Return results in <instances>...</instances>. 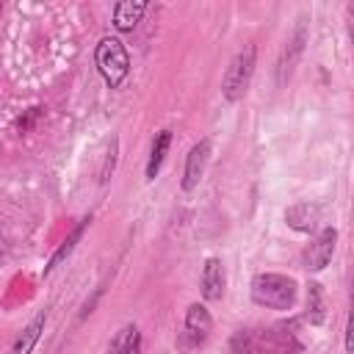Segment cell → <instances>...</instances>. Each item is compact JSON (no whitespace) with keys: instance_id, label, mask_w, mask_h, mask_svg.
<instances>
[{"instance_id":"cell-1","label":"cell","mask_w":354,"mask_h":354,"mask_svg":"<svg viewBox=\"0 0 354 354\" xmlns=\"http://www.w3.org/2000/svg\"><path fill=\"white\" fill-rule=\"evenodd\" d=\"M232 354H301V343L288 332L274 329H241L230 340Z\"/></svg>"},{"instance_id":"cell-2","label":"cell","mask_w":354,"mask_h":354,"mask_svg":"<svg viewBox=\"0 0 354 354\" xmlns=\"http://www.w3.org/2000/svg\"><path fill=\"white\" fill-rule=\"evenodd\" d=\"M252 301L266 310H290L296 304V279L285 274H257L252 279Z\"/></svg>"},{"instance_id":"cell-3","label":"cell","mask_w":354,"mask_h":354,"mask_svg":"<svg viewBox=\"0 0 354 354\" xmlns=\"http://www.w3.org/2000/svg\"><path fill=\"white\" fill-rule=\"evenodd\" d=\"M94 64L111 88H119L124 83V77L130 75V55H127L124 44L113 36L100 39V44L94 47Z\"/></svg>"},{"instance_id":"cell-4","label":"cell","mask_w":354,"mask_h":354,"mask_svg":"<svg viewBox=\"0 0 354 354\" xmlns=\"http://www.w3.org/2000/svg\"><path fill=\"white\" fill-rule=\"evenodd\" d=\"M254 64H257V47L243 44V50L235 53V58L230 61V66L224 69V77H221V97L227 102H238L246 94L252 75H254Z\"/></svg>"},{"instance_id":"cell-5","label":"cell","mask_w":354,"mask_h":354,"mask_svg":"<svg viewBox=\"0 0 354 354\" xmlns=\"http://www.w3.org/2000/svg\"><path fill=\"white\" fill-rule=\"evenodd\" d=\"M335 243H337V230L335 227H324L315 238H313V243L304 249V268L307 271H324L326 266H329V260H332V254H335Z\"/></svg>"},{"instance_id":"cell-6","label":"cell","mask_w":354,"mask_h":354,"mask_svg":"<svg viewBox=\"0 0 354 354\" xmlns=\"http://www.w3.org/2000/svg\"><path fill=\"white\" fill-rule=\"evenodd\" d=\"M210 329H213V318H210L207 307L199 304V301L191 304V307L185 310V332H183L180 346H183V348H194V346H199V343L210 335Z\"/></svg>"},{"instance_id":"cell-7","label":"cell","mask_w":354,"mask_h":354,"mask_svg":"<svg viewBox=\"0 0 354 354\" xmlns=\"http://www.w3.org/2000/svg\"><path fill=\"white\" fill-rule=\"evenodd\" d=\"M304 41H307V25H304V19H299L293 36H288V41H285V47H282V55H279V66H277L279 83H285V80L293 75V66H296L299 55L304 53Z\"/></svg>"},{"instance_id":"cell-8","label":"cell","mask_w":354,"mask_h":354,"mask_svg":"<svg viewBox=\"0 0 354 354\" xmlns=\"http://www.w3.org/2000/svg\"><path fill=\"white\" fill-rule=\"evenodd\" d=\"M224 285H227V274H224V263L218 257H207L202 266V277H199V290L205 301H218L224 296Z\"/></svg>"},{"instance_id":"cell-9","label":"cell","mask_w":354,"mask_h":354,"mask_svg":"<svg viewBox=\"0 0 354 354\" xmlns=\"http://www.w3.org/2000/svg\"><path fill=\"white\" fill-rule=\"evenodd\" d=\"M207 158H210V141L202 138L191 147L188 158H185V169H183V191H194L205 174V166H207Z\"/></svg>"},{"instance_id":"cell-10","label":"cell","mask_w":354,"mask_h":354,"mask_svg":"<svg viewBox=\"0 0 354 354\" xmlns=\"http://www.w3.org/2000/svg\"><path fill=\"white\" fill-rule=\"evenodd\" d=\"M285 221L296 232H315L321 221V207L315 202H296L285 210Z\"/></svg>"},{"instance_id":"cell-11","label":"cell","mask_w":354,"mask_h":354,"mask_svg":"<svg viewBox=\"0 0 354 354\" xmlns=\"http://www.w3.org/2000/svg\"><path fill=\"white\" fill-rule=\"evenodd\" d=\"M147 8H149L147 0H122V3H116L113 6V28L116 30H133L141 22Z\"/></svg>"},{"instance_id":"cell-12","label":"cell","mask_w":354,"mask_h":354,"mask_svg":"<svg viewBox=\"0 0 354 354\" xmlns=\"http://www.w3.org/2000/svg\"><path fill=\"white\" fill-rule=\"evenodd\" d=\"M88 224H91V216H83V218L77 221V227H75V230H72V232L64 238V243H61V246L53 252V257L47 260V266H44V277H47V274H53V271H55V268H58V266H61V263H64V260L72 254V249L77 246V241L83 238V232L88 230Z\"/></svg>"},{"instance_id":"cell-13","label":"cell","mask_w":354,"mask_h":354,"mask_svg":"<svg viewBox=\"0 0 354 354\" xmlns=\"http://www.w3.org/2000/svg\"><path fill=\"white\" fill-rule=\"evenodd\" d=\"M44 324H47V315H44V313H39L28 326H22V332L17 335V340L11 343V348H8L6 354H30V351L36 348V343H39L41 332H44Z\"/></svg>"},{"instance_id":"cell-14","label":"cell","mask_w":354,"mask_h":354,"mask_svg":"<svg viewBox=\"0 0 354 354\" xmlns=\"http://www.w3.org/2000/svg\"><path fill=\"white\" fill-rule=\"evenodd\" d=\"M169 144H171V130H160L155 138H152V149H149V160H147V180H155L160 166H163V158L169 152Z\"/></svg>"},{"instance_id":"cell-15","label":"cell","mask_w":354,"mask_h":354,"mask_svg":"<svg viewBox=\"0 0 354 354\" xmlns=\"http://www.w3.org/2000/svg\"><path fill=\"white\" fill-rule=\"evenodd\" d=\"M307 318H310V324L324 321V293H321L318 282H310V290H307Z\"/></svg>"},{"instance_id":"cell-16","label":"cell","mask_w":354,"mask_h":354,"mask_svg":"<svg viewBox=\"0 0 354 354\" xmlns=\"http://www.w3.org/2000/svg\"><path fill=\"white\" fill-rule=\"evenodd\" d=\"M136 337H141L138 335V329L133 326V324H127V326H122L116 335H113V340H111V354H116V351H122L127 343H133Z\"/></svg>"},{"instance_id":"cell-17","label":"cell","mask_w":354,"mask_h":354,"mask_svg":"<svg viewBox=\"0 0 354 354\" xmlns=\"http://www.w3.org/2000/svg\"><path fill=\"white\" fill-rule=\"evenodd\" d=\"M113 163H116V138H111V152L105 158V166L100 169V183H108V177L113 171Z\"/></svg>"},{"instance_id":"cell-18","label":"cell","mask_w":354,"mask_h":354,"mask_svg":"<svg viewBox=\"0 0 354 354\" xmlns=\"http://www.w3.org/2000/svg\"><path fill=\"white\" fill-rule=\"evenodd\" d=\"M138 351H141V337H136L133 343H127V346H124L122 351H116V354H138Z\"/></svg>"},{"instance_id":"cell-19","label":"cell","mask_w":354,"mask_h":354,"mask_svg":"<svg viewBox=\"0 0 354 354\" xmlns=\"http://www.w3.org/2000/svg\"><path fill=\"white\" fill-rule=\"evenodd\" d=\"M346 351H348V354L354 351V346H351V326H348V324H346Z\"/></svg>"},{"instance_id":"cell-20","label":"cell","mask_w":354,"mask_h":354,"mask_svg":"<svg viewBox=\"0 0 354 354\" xmlns=\"http://www.w3.org/2000/svg\"><path fill=\"white\" fill-rule=\"evenodd\" d=\"M3 260H6V243L0 241V263H3Z\"/></svg>"}]
</instances>
